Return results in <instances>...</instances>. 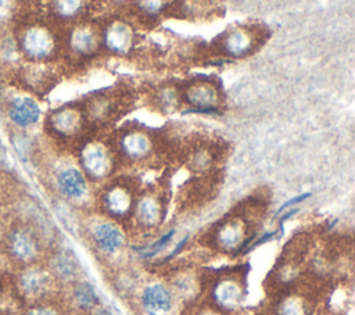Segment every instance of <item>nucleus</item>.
Listing matches in <instances>:
<instances>
[{
	"label": "nucleus",
	"mask_w": 355,
	"mask_h": 315,
	"mask_svg": "<svg viewBox=\"0 0 355 315\" xmlns=\"http://www.w3.org/2000/svg\"><path fill=\"white\" fill-rule=\"evenodd\" d=\"M0 39H1V36H0Z\"/></svg>",
	"instance_id": "nucleus-29"
},
{
	"label": "nucleus",
	"mask_w": 355,
	"mask_h": 315,
	"mask_svg": "<svg viewBox=\"0 0 355 315\" xmlns=\"http://www.w3.org/2000/svg\"><path fill=\"white\" fill-rule=\"evenodd\" d=\"M141 305L147 315H171L173 298L164 284L151 283L141 293Z\"/></svg>",
	"instance_id": "nucleus-6"
},
{
	"label": "nucleus",
	"mask_w": 355,
	"mask_h": 315,
	"mask_svg": "<svg viewBox=\"0 0 355 315\" xmlns=\"http://www.w3.org/2000/svg\"><path fill=\"white\" fill-rule=\"evenodd\" d=\"M55 186L61 196L69 200H79L87 191V183L83 173L73 167H68L57 172Z\"/></svg>",
	"instance_id": "nucleus-8"
},
{
	"label": "nucleus",
	"mask_w": 355,
	"mask_h": 315,
	"mask_svg": "<svg viewBox=\"0 0 355 315\" xmlns=\"http://www.w3.org/2000/svg\"><path fill=\"white\" fill-rule=\"evenodd\" d=\"M72 301L79 309H92L97 305L98 298L92 284L79 282L72 287Z\"/></svg>",
	"instance_id": "nucleus-18"
},
{
	"label": "nucleus",
	"mask_w": 355,
	"mask_h": 315,
	"mask_svg": "<svg viewBox=\"0 0 355 315\" xmlns=\"http://www.w3.org/2000/svg\"><path fill=\"white\" fill-rule=\"evenodd\" d=\"M137 219L144 226H154L161 216V207L153 197H144L137 204Z\"/></svg>",
	"instance_id": "nucleus-19"
},
{
	"label": "nucleus",
	"mask_w": 355,
	"mask_h": 315,
	"mask_svg": "<svg viewBox=\"0 0 355 315\" xmlns=\"http://www.w3.org/2000/svg\"><path fill=\"white\" fill-rule=\"evenodd\" d=\"M92 237L96 246L107 254L118 251L123 244V233L112 222L96 223L92 229Z\"/></svg>",
	"instance_id": "nucleus-9"
},
{
	"label": "nucleus",
	"mask_w": 355,
	"mask_h": 315,
	"mask_svg": "<svg viewBox=\"0 0 355 315\" xmlns=\"http://www.w3.org/2000/svg\"><path fill=\"white\" fill-rule=\"evenodd\" d=\"M44 246L39 228L29 221L14 216L0 230V257L10 268L19 269L40 262Z\"/></svg>",
	"instance_id": "nucleus-1"
},
{
	"label": "nucleus",
	"mask_w": 355,
	"mask_h": 315,
	"mask_svg": "<svg viewBox=\"0 0 355 315\" xmlns=\"http://www.w3.org/2000/svg\"><path fill=\"white\" fill-rule=\"evenodd\" d=\"M85 172L92 178H104L111 171V160L105 148L100 144H87L80 154Z\"/></svg>",
	"instance_id": "nucleus-7"
},
{
	"label": "nucleus",
	"mask_w": 355,
	"mask_h": 315,
	"mask_svg": "<svg viewBox=\"0 0 355 315\" xmlns=\"http://www.w3.org/2000/svg\"><path fill=\"white\" fill-rule=\"evenodd\" d=\"M104 204L111 215L122 216L130 210L132 197L125 187L114 186L107 191L104 197Z\"/></svg>",
	"instance_id": "nucleus-15"
},
{
	"label": "nucleus",
	"mask_w": 355,
	"mask_h": 315,
	"mask_svg": "<svg viewBox=\"0 0 355 315\" xmlns=\"http://www.w3.org/2000/svg\"><path fill=\"white\" fill-rule=\"evenodd\" d=\"M12 284L25 305L53 300L55 279L42 262L15 269L11 273Z\"/></svg>",
	"instance_id": "nucleus-3"
},
{
	"label": "nucleus",
	"mask_w": 355,
	"mask_h": 315,
	"mask_svg": "<svg viewBox=\"0 0 355 315\" xmlns=\"http://www.w3.org/2000/svg\"><path fill=\"white\" fill-rule=\"evenodd\" d=\"M1 261H3V259H1V257H0V276L6 273V272H3V269H1ZM3 262H4V261H3Z\"/></svg>",
	"instance_id": "nucleus-28"
},
{
	"label": "nucleus",
	"mask_w": 355,
	"mask_h": 315,
	"mask_svg": "<svg viewBox=\"0 0 355 315\" xmlns=\"http://www.w3.org/2000/svg\"><path fill=\"white\" fill-rule=\"evenodd\" d=\"M187 100L198 107L197 110H211L216 100V93L214 87L208 83H197L191 86L187 92Z\"/></svg>",
	"instance_id": "nucleus-17"
},
{
	"label": "nucleus",
	"mask_w": 355,
	"mask_h": 315,
	"mask_svg": "<svg viewBox=\"0 0 355 315\" xmlns=\"http://www.w3.org/2000/svg\"><path fill=\"white\" fill-rule=\"evenodd\" d=\"M223 47L227 53L233 56H240L244 54L250 47H251V37L248 36L247 32L236 29L232 31L223 42Z\"/></svg>",
	"instance_id": "nucleus-20"
},
{
	"label": "nucleus",
	"mask_w": 355,
	"mask_h": 315,
	"mask_svg": "<svg viewBox=\"0 0 355 315\" xmlns=\"http://www.w3.org/2000/svg\"><path fill=\"white\" fill-rule=\"evenodd\" d=\"M218 240L223 248H234L241 241V228L236 223H226L218 233Z\"/></svg>",
	"instance_id": "nucleus-23"
},
{
	"label": "nucleus",
	"mask_w": 355,
	"mask_h": 315,
	"mask_svg": "<svg viewBox=\"0 0 355 315\" xmlns=\"http://www.w3.org/2000/svg\"><path fill=\"white\" fill-rule=\"evenodd\" d=\"M55 279L60 282H72L78 275V264L72 253L68 250H58L51 254L46 265Z\"/></svg>",
	"instance_id": "nucleus-10"
},
{
	"label": "nucleus",
	"mask_w": 355,
	"mask_h": 315,
	"mask_svg": "<svg viewBox=\"0 0 355 315\" xmlns=\"http://www.w3.org/2000/svg\"><path fill=\"white\" fill-rule=\"evenodd\" d=\"M15 1H0V36L8 33L14 25L21 7Z\"/></svg>",
	"instance_id": "nucleus-21"
},
{
	"label": "nucleus",
	"mask_w": 355,
	"mask_h": 315,
	"mask_svg": "<svg viewBox=\"0 0 355 315\" xmlns=\"http://www.w3.org/2000/svg\"><path fill=\"white\" fill-rule=\"evenodd\" d=\"M1 105L8 125L15 130H26L35 126L42 115L37 100L22 90L6 96Z\"/></svg>",
	"instance_id": "nucleus-4"
},
{
	"label": "nucleus",
	"mask_w": 355,
	"mask_h": 315,
	"mask_svg": "<svg viewBox=\"0 0 355 315\" xmlns=\"http://www.w3.org/2000/svg\"><path fill=\"white\" fill-rule=\"evenodd\" d=\"M214 298L219 307L232 309L240 304L243 298V290L240 284L232 279L220 280L214 289Z\"/></svg>",
	"instance_id": "nucleus-12"
},
{
	"label": "nucleus",
	"mask_w": 355,
	"mask_h": 315,
	"mask_svg": "<svg viewBox=\"0 0 355 315\" xmlns=\"http://www.w3.org/2000/svg\"><path fill=\"white\" fill-rule=\"evenodd\" d=\"M19 315H67L53 300L25 305Z\"/></svg>",
	"instance_id": "nucleus-24"
},
{
	"label": "nucleus",
	"mask_w": 355,
	"mask_h": 315,
	"mask_svg": "<svg viewBox=\"0 0 355 315\" xmlns=\"http://www.w3.org/2000/svg\"><path fill=\"white\" fill-rule=\"evenodd\" d=\"M46 130L60 139H67L79 132L80 114L72 107H60L46 117Z\"/></svg>",
	"instance_id": "nucleus-5"
},
{
	"label": "nucleus",
	"mask_w": 355,
	"mask_h": 315,
	"mask_svg": "<svg viewBox=\"0 0 355 315\" xmlns=\"http://www.w3.org/2000/svg\"><path fill=\"white\" fill-rule=\"evenodd\" d=\"M198 315H220V312H216L212 309H205V311H201Z\"/></svg>",
	"instance_id": "nucleus-26"
},
{
	"label": "nucleus",
	"mask_w": 355,
	"mask_h": 315,
	"mask_svg": "<svg viewBox=\"0 0 355 315\" xmlns=\"http://www.w3.org/2000/svg\"><path fill=\"white\" fill-rule=\"evenodd\" d=\"M25 304L18 296L11 273H4L0 276V315H19Z\"/></svg>",
	"instance_id": "nucleus-11"
},
{
	"label": "nucleus",
	"mask_w": 355,
	"mask_h": 315,
	"mask_svg": "<svg viewBox=\"0 0 355 315\" xmlns=\"http://www.w3.org/2000/svg\"><path fill=\"white\" fill-rule=\"evenodd\" d=\"M68 43H69V49L73 53L79 56H87L96 50L97 37L93 29L87 26H78L69 33Z\"/></svg>",
	"instance_id": "nucleus-14"
},
{
	"label": "nucleus",
	"mask_w": 355,
	"mask_h": 315,
	"mask_svg": "<svg viewBox=\"0 0 355 315\" xmlns=\"http://www.w3.org/2000/svg\"><path fill=\"white\" fill-rule=\"evenodd\" d=\"M105 44L115 53H126L132 47L133 35L132 31L119 22L112 24L105 32Z\"/></svg>",
	"instance_id": "nucleus-13"
},
{
	"label": "nucleus",
	"mask_w": 355,
	"mask_h": 315,
	"mask_svg": "<svg viewBox=\"0 0 355 315\" xmlns=\"http://www.w3.org/2000/svg\"><path fill=\"white\" fill-rule=\"evenodd\" d=\"M121 147L122 151L132 157V158H140L144 157L151 147V143L148 140L147 136H144L140 132H132L128 133L126 136H123V139L121 140Z\"/></svg>",
	"instance_id": "nucleus-16"
},
{
	"label": "nucleus",
	"mask_w": 355,
	"mask_h": 315,
	"mask_svg": "<svg viewBox=\"0 0 355 315\" xmlns=\"http://www.w3.org/2000/svg\"><path fill=\"white\" fill-rule=\"evenodd\" d=\"M94 315H111V314H110L107 309H101V308H100V309H97V311L94 312Z\"/></svg>",
	"instance_id": "nucleus-27"
},
{
	"label": "nucleus",
	"mask_w": 355,
	"mask_h": 315,
	"mask_svg": "<svg viewBox=\"0 0 355 315\" xmlns=\"http://www.w3.org/2000/svg\"><path fill=\"white\" fill-rule=\"evenodd\" d=\"M10 33L21 61L50 62L57 53V37L50 25L22 8Z\"/></svg>",
	"instance_id": "nucleus-2"
},
{
	"label": "nucleus",
	"mask_w": 355,
	"mask_h": 315,
	"mask_svg": "<svg viewBox=\"0 0 355 315\" xmlns=\"http://www.w3.org/2000/svg\"><path fill=\"white\" fill-rule=\"evenodd\" d=\"M54 18L73 19L82 10V1H54L50 4Z\"/></svg>",
	"instance_id": "nucleus-22"
},
{
	"label": "nucleus",
	"mask_w": 355,
	"mask_h": 315,
	"mask_svg": "<svg viewBox=\"0 0 355 315\" xmlns=\"http://www.w3.org/2000/svg\"><path fill=\"white\" fill-rule=\"evenodd\" d=\"M305 312H306L305 304L298 297L286 298L280 304L277 311L279 315H305Z\"/></svg>",
	"instance_id": "nucleus-25"
}]
</instances>
